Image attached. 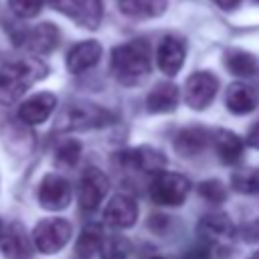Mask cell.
<instances>
[{"instance_id":"1","label":"cell","mask_w":259,"mask_h":259,"mask_svg":"<svg viewBox=\"0 0 259 259\" xmlns=\"http://www.w3.org/2000/svg\"><path fill=\"white\" fill-rule=\"evenodd\" d=\"M113 77L123 85H136L142 81L152 67L150 42L146 38H134L123 45H117L111 51L109 61Z\"/></svg>"},{"instance_id":"2","label":"cell","mask_w":259,"mask_h":259,"mask_svg":"<svg viewBox=\"0 0 259 259\" xmlns=\"http://www.w3.org/2000/svg\"><path fill=\"white\" fill-rule=\"evenodd\" d=\"M47 75V65L36 57H24L0 67V103H14Z\"/></svg>"},{"instance_id":"3","label":"cell","mask_w":259,"mask_h":259,"mask_svg":"<svg viewBox=\"0 0 259 259\" xmlns=\"http://www.w3.org/2000/svg\"><path fill=\"white\" fill-rule=\"evenodd\" d=\"M113 121V113L103 109L95 103H71L65 107L57 117V130L59 132H83L93 127H103Z\"/></svg>"},{"instance_id":"4","label":"cell","mask_w":259,"mask_h":259,"mask_svg":"<svg viewBox=\"0 0 259 259\" xmlns=\"http://www.w3.org/2000/svg\"><path fill=\"white\" fill-rule=\"evenodd\" d=\"M71 223L67 219L61 217H53V219H42L36 223L30 239H32V247L45 255H53L59 253L71 239Z\"/></svg>"},{"instance_id":"5","label":"cell","mask_w":259,"mask_h":259,"mask_svg":"<svg viewBox=\"0 0 259 259\" xmlns=\"http://www.w3.org/2000/svg\"><path fill=\"white\" fill-rule=\"evenodd\" d=\"M190 192V180L178 172H160L150 184V198L162 206H180Z\"/></svg>"},{"instance_id":"6","label":"cell","mask_w":259,"mask_h":259,"mask_svg":"<svg viewBox=\"0 0 259 259\" xmlns=\"http://www.w3.org/2000/svg\"><path fill=\"white\" fill-rule=\"evenodd\" d=\"M219 91V79L208 71L192 73L184 83V101L192 109H206Z\"/></svg>"},{"instance_id":"7","label":"cell","mask_w":259,"mask_h":259,"mask_svg":"<svg viewBox=\"0 0 259 259\" xmlns=\"http://www.w3.org/2000/svg\"><path fill=\"white\" fill-rule=\"evenodd\" d=\"M49 2L83 28H97L101 22V14H103L101 0H49Z\"/></svg>"},{"instance_id":"8","label":"cell","mask_w":259,"mask_h":259,"mask_svg":"<svg viewBox=\"0 0 259 259\" xmlns=\"http://www.w3.org/2000/svg\"><path fill=\"white\" fill-rule=\"evenodd\" d=\"M107 190H109L107 176L97 168H87L79 180V192H77L79 206L83 210H95L105 198Z\"/></svg>"},{"instance_id":"9","label":"cell","mask_w":259,"mask_h":259,"mask_svg":"<svg viewBox=\"0 0 259 259\" xmlns=\"http://www.w3.org/2000/svg\"><path fill=\"white\" fill-rule=\"evenodd\" d=\"M73 196L71 184L61 174H47L38 184V202L47 210H63Z\"/></svg>"},{"instance_id":"10","label":"cell","mask_w":259,"mask_h":259,"mask_svg":"<svg viewBox=\"0 0 259 259\" xmlns=\"http://www.w3.org/2000/svg\"><path fill=\"white\" fill-rule=\"evenodd\" d=\"M198 233L206 241V247H225L235 237V225L225 212H208L200 219Z\"/></svg>"},{"instance_id":"11","label":"cell","mask_w":259,"mask_h":259,"mask_svg":"<svg viewBox=\"0 0 259 259\" xmlns=\"http://www.w3.org/2000/svg\"><path fill=\"white\" fill-rule=\"evenodd\" d=\"M0 251L6 259H28L32 255V239L20 223L0 227Z\"/></svg>"},{"instance_id":"12","label":"cell","mask_w":259,"mask_h":259,"mask_svg":"<svg viewBox=\"0 0 259 259\" xmlns=\"http://www.w3.org/2000/svg\"><path fill=\"white\" fill-rule=\"evenodd\" d=\"M55 107H57V95L49 93V91H40V93H34L20 103L18 117L26 125H38L51 117Z\"/></svg>"},{"instance_id":"13","label":"cell","mask_w":259,"mask_h":259,"mask_svg":"<svg viewBox=\"0 0 259 259\" xmlns=\"http://www.w3.org/2000/svg\"><path fill=\"white\" fill-rule=\"evenodd\" d=\"M119 158L127 168L148 172V174H160L164 172V166H166V156L152 146H138V148L125 150L119 154Z\"/></svg>"},{"instance_id":"14","label":"cell","mask_w":259,"mask_h":259,"mask_svg":"<svg viewBox=\"0 0 259 259\" xmlns=\"http://www.w3.org/2000/svg\"><path fill=\"white\" fill-rule=\"evenodd\" d=\"M103 219L113 229H130L138 221V204L127 194H115L107 202L103 210Z\"/></svg>"},{"instance_id":"15","label":"cell","mask_w":259,"mask_h":259,"mask_svg":"<svg viewBox=\"0 0 259 259\" xmlns=\"http://www.w3.org/2000/svg\"><path fill=\"white\" fill-rule=\"evenodd\" d=\"M156 59H158V67H160L162 73H166L168 77L176 75L182 69L184 59H186L184 40L178 38V36H164L160 47H158Z\"/></svg>"},{"instance_id":"16","label":"cell","mask_w":259,"mask_h":259,"mask_svg":"<svg viewBox=\"0 0 259 259\" xmlns=\"http://www.w3.org/2000/svg\"><path fill=\"white\" fill-rule=\"evenodd\" d=\"M259 101V91L243 81H235L227 87L225 93V105L229 111L237 113V115H247L257 107Z\"/></svg>"},{"instance_id":"17","label":"cell","mask_w":259,"mask_h":259,"mask_svg":"<svg viewBox=\"0 0 259 259\" xmlns=\"http://www.w3.org/2000/svg\"><path fill=\"white\" fill-rule=\"evenodd\" d=\"M59 38L61 32L53 22H40L24 34V47L34 55H49L57 49Z\"/></svg>"},{"instance_id":"18","label":"cell","mask_w":259,"mask_h":259,"mask_svg":"<svg viewBox=\"0 0 259 259\" xmlns=\"http://www.w3.org/2000/svg\"><path fill=\"white\" fill-rule=\"evenodd\" d=\"M101 59V45L97 40H83L77 42L67 55V69L73 75L85 73L87 69L95 67Z\"/></svg>"},{"instance_id":"19","label":"cell","mask_w":259,"mask_h":259,"mask_svg":"<svg viewBox=\"0 0 259 259\" xmlns=\"http://www.w3.org/2000/svg\"><path fill=\"white\" fill-rule=\"evenodd\" d=\"M210 144V134L204 127L192 125V127H184L176 134L174 138V150L182 156V158H192L198 156L206 146Z\"/></svg>"},{"instance_id":"20","label":"cell","mask_w":259,"mask_h":259,"mask_svg":"<svg viewBox=\"0 0 259 259\" xmlns=\"http://www.w3.org/2000/svg\"><path fill=\"white\" fill-rule=\"evenodd\" d=\"M214 152L225 164H237L243 158V140L231 130H214L210 134Z\"/></svg>"},{"instance_id":"21","label":"cell","mask_w":259,"mask_h":259,"mask_svg":"<svg viewBox=\"0 0 259 259\" xmlns=\"http://www.w3.org/2000/svg\"><path fill=\"white\" fill-rule=\"evenodd\" d=\"M180 99V91L174 83H158L146 97V107L152 113H168L174 111Z\"/></svg>"},{"instance_id":"22","label":"cell","mask_w":259,"mask_h":259,"mask_svg":"<svg viewBox=\"0 0 259 259\" xmlns=\"http://www.w3.org/2000/svg\"><path fill=\"white\" fill-rule=\"evenodd\" d=\"M119 10L132 18H154L164 14L168 0H117Z\"/></svg>"},{"instance_id":"23","label":"cell","mask_w":259,"mask_h":259,"mask_svg":"<svg viewBox=\"0 0 259 259\" xmlns=\"http://www.w3.org/2000/svg\"><path fill=\"white\" fill-rule=\"evenodd\" d=\"M225 67L237 77H251L257 71V61L247 51L231 49L225 53Z\"/></svg>"},{"instance_id":"24","label":"cell","mask_w":259,"mask_h":259,"mask_svg":"<svg viewBox=\"0 0 259 259\" xmlns=\"http://www.w3.org/2000/svg\"><path fill=\"white\" fill-rule=\"evenodd\" d=\"M103 237L105 235H103V231H101L99 225H87L83 229L79 241H77V255L83 257V259L91 257L95 251H99V245H101Z\"/></svg>"},{"instance_id":"25","label":"cell","mask_w":259,"mask_h":259,"mask_svg":"<svg viewBox=\"0 0 259 259\" xmlns=\"http://www.w3.org/2000/svg\"><path fill=\"white\" fill-rule=\"evenodd\" d=\"M231 186L243 194H257L259 192V170L257 168H241L235 170L231 176Z\"/></svg>"},{"instance_id":"26","label":"cell","mask_w":259,"mask_h":259,"mask_svg":"<svg viewBox=\"0 0 259 259\" xmlns=\"http://www.w3.org/2000/svg\"><path fill=\"white\" fill-rule=\"evenodd\" d=\"M101 259H127L130 257V243L119 235L103 237L99 245Z\"/></svg>"},{"instance_id":"27","label":"cell","mask_w":259,"mask_h":259,"mask_svg":"<svg viewBox=\"0 0 259 259\" xmlns=\"http://www.w3.org/2000/svg\"><path fill=\"white\" fill-rule=\"evenodd\" d=\"M81 144L77 140H65L55 152V164L61 168H73L79 162Z\"/></svg>"},{"instance_id":"28","label":"cell","mask_w":259,"mask_h":259,"mask_svg":"<svg viewBox=\"0 0 259 259\" xmlns=\"http://www.w3.org/2000/svg\"><path fill=\"white\" fill-rule=\"evenodd\" d=\"M198 194L204 200H208L212 204H219L227 198V186L221 180H204V182L198 184Z\"/></svg>"},{"instance_id":"29","label":"cell","mask_w":259,"mask_h":259,"mask_svg":"<svg viewBox=\"0 0 259 259\" xmlns=\"http://www.w3.org/2000/svg\"><path fill=\"white\" fill-rule=\"evenodd\" d=\"M45 0H8V8L18 18H34L42 10Z\"/></svg>"},{"instance_id":"30","label":"cell","mask_w":259,"mask_h":259,"mask_svg":"<svg viewBox=\"0 0 259 259\" xmlns=\"http://www.w3.org/2000/svg\"><path fill=\"white\" fill-rule=\"evenodd\" d=\"M245 142H247V146L259 150V121H255V123L249 127V132H247V136H245Z\"/></svg>"},{"instance_id":"31","label":"cell","mask_w":259,"mask_h":259,"mask_svg":"<svg viewBox=\"0 0 259 259\" xmlns=\"http://www.w3.org/2000/svg\"><path fill=\"white\" fill-rule=\"evenodd\" d=\"M208 249L210 247H196L186 255V259H210V251Z\"/></svg>"},{"instance_id":"32","label":"cell","mask_w":259,"mask_h":259,"mask_svg":"<svg viewBox=\"0 0 259 259\" xmlns=\"http://www.w3.org/2000/svg\"><path fill=\"white\" fill-rule=\"evenodd\" d=\"M219 8H223V10H235L239 4H241V0H212Z\"/></svg>"},{"instance_id":"33","label":"cell","mask_w":259,"mask_h":259,"mask_svg":"<svg viewBox=\"0 0 259 259\" xmlns=\"http://www.w3.org/2000/svg\"><path fill=\"white\" fill-rule=\"evenodd\" d=\"M249 259H259V251H255V253H253V255H251Z\"/></svg>"},{"instance_id":"34","label":"cell","mask_w":259,"mask_h":259,"mask_svg":"<svg viewBox=\"0 0 259 259\" xmlns=\"http://www.w3.org/2000/svg\"><path fill=\"white\" fill-rule=\"evenodd\" d=\"M152 259H168V257H152Z\"/></svg>"},{"instance_id":"35","label":"cell","mask_w":259,"mask_h":259,"mask_svg":"<svg viewBox=\"0 0 259 259\" xmlns=\"http://www.w3.org/2000/svg\"><path fill=\"white\" fill-rule=\"evenodd\" d=\"M255 2H257V4H259V0H255Z\"/></svg>"},{"instance_id":"36","label":"cell","mask_w":259,"mask_h":259,"mask_svg":"<svg viewBox=\"0 0 259 259\" xmlns=\"http://www.w3.org/2000/svg\"><path fill=\"white\" fill-rule=\"evenodd\" d=\"M0 227H2V223H0Z\"/></svg>"}]
</instances>
